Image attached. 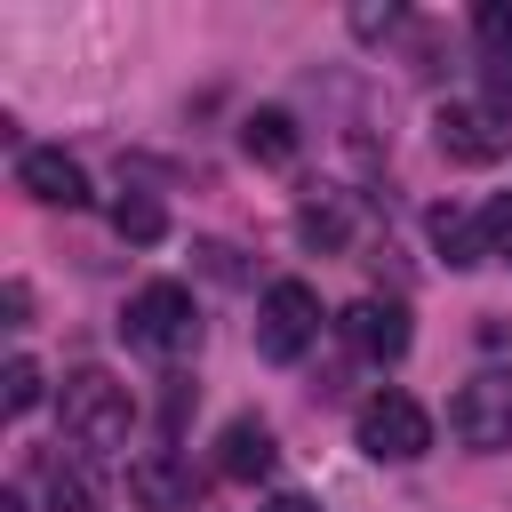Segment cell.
<instances>
[{"mask_svg": "<svg viewBox=\"0 0 512 512\" xmlns=\"http://www.w3.org/2000/svg\"><path fill=\"white\" fill-rule=\"evenodd\" d=\"M56 416H64V440L80 456H112L136 432V400H128V384L112 368H72L64 392H56Z\"/></svg>", "mask_w": 512, "mask_h": 512, "instance_id": "obj_1", "label": "cell"}, {"mask_svg": "<svg viewBox=\"0 0 512 512\" xmlns=\"http://www.w3.org/2000/svg\"><path fill=\"white\" fill-rule=\"evenodd\" d=\"M16 192L72 216V208H88V168L72 152H56V144H32V152H16Z\"/></svg>", "mask_w": 512, "mask_h": 512, "instance_id": "obj_7", "label": "cell"}, {"mask_svg": "<svg viewBox=\"0 0 512 512\" xmlns=\"http://www.w3.org/2000/svg\"><path fill=\"white\" fill-rule=\"evenodd\" d=\"M48 512H96L88 464H48Z\"/></svg>", "mask_w": 512, "mask_h": 512, "instance_id": "obj_16", "label": "cell"}, {"mask_svg": "<svg viewBox=\"0 0 512 512\" xmlns=\"http://www.w3.org/2000/svg\"><path fill=\"white\" fill-rule=\"evenodd\" d=\"M120 336H128L136 352H152V360H184V352L200 344V304H192V288H184V280H144V288L128 296V312H120Z\"/></svg>", "mask_w": 512, "mask_h": 512, "instance_id": "obj_2", "label": "cell"}, {"mask_svg": "<svg viewBox=\"0 0 512 512\" xmlns=\"http://www.w3.org/2000/svg\"><path fill=\"white\" fill-rule=\"evenodd\" d=\"M272 464H280V448H272V424H264V416H232V424L216 432V480H240V488H248V480H264Z\"/></svg>", "mask_w": 512, "mask_h": 512, "instance_id": "obj_10", "label": "cell"}, {"mask_svg": "<svg viewBox=\"0 0 512 512\" xmlns=\"http://www.w3.org/2000/svg\"><path fill=\"white\" fill-rule=\"evenodd\" d=\"M480 240H488V264H512V192L480 208Z\"/></svg>", "mask_w": 512, "mask_h": 512, "instance_id": "obj_17", "label": "cell"}, {"mask_svg": "<svg viewBox=\"0 0 512 512\" xmlns=\"http://www.w3.org/2000/svg\"><path fill=\"white\" fill-rule=\"evenodd\" d=\"M0 312H8V328H24V320H32V288L8 280V288H0Z\"/></svg>", "mask_w": 512, "mask_h": 512, "instance_id": "obj_21", "label": "cell"}, {"mask_svg": "<svg viewBox=\"0 0 512 512\" xmlns=\"http://www.w3.org/2000/svg\"><path fill=\"white\" fill-rule=\"evenodd\" d=\"M296 232H304V248H344V240H352V208H344L336 192H320V200L296 208Z\"/></svg>", "mask_w": 512, "mask_h": 512, "instance_id": "obj_13", "label": "cell"}, {"mask_svg": "<svg viewBox=\"0 0 512 512\" xmlns=\"http://www.w3.org/2000/svg\"><path fill=\"white\" fill-rule=\"evenodd\" d=\"M192 496H200V480H192L184 456L152 448V456L128 464V504H136V512H192Z\"/></svg>", "mask_w": 512, "mask_h": 512, "instance_id": "obj_9", "label": "cell"}, {"mask_svg": "<svg viewBox=\"0 0 512 512\" xmlns=\"http://www.w3.org/2000/svg\"><path fill=\"white\" fill-rule=\"evenodd\" d=\"M352 440H360L376 464H416V456L432 448V408H424L416 392L384 384V392H368V400L352 408Z\"/></svg>", "mask_w": 512, "mask_h": 512, "instance_id": "obj_3", "label": "cell"}, {"mask_svg": "<svg viewBox=\"0 0 512 512\" xmlns=\"http://www.w3.org/2000/svg\"><path fill=\"white\" fill-rule=\"evenodd\" d=\"M256 512H320V504H312V496H264Z\"/></svg>", "mask_w": 512, "mask_h": 512, "instance_id": "obj_22", "label": "cell"}, {"mask_svg": "<svg viewBox=\"0 0 512 512\" xmlns=\"http://www.w3.org/2000/svg\"><path fill=\"white\" fill-rule=\"evenodd\" d=\"M392 24H400L392 0H384V8H352V32H360V40H376V32H392Z\"/></svg>", "mask_w": 512, "mask_h": 512, "instance_id": "obj_20", "label": "cell"}, {"mask_svg": "<svg viewBox=\"0 0 512 512\" xmlns=\"http://www.w3.org/2000/svg\"><path fill=\"white\" fill-rule=\"evenodd\" d=\"M480 88H488L496 112H512V48L504 56H480Z\"/></svg>", "mask_w": 512, "mask_h": 512, "instance_id": "obj_19", "label": "cell"}, {"mask_svg": "<svg viewBox=\"0 0 512 512\" xmlns=\"http://www.w3.org/2000/svg\"><path fill=\"white\" fill-rule=\"evenodd\" d=\"M448 432H456L472 456L512 448V368H480L472 384H456V400H448Z\"/></svg>", "mask_w": 512, "mask_h": 512, "instance_id": "obj_5", "label": "cell"}, {"mask_svg": "<svg viewBox=\"0 0 512 512\" xmlns=\"http://www.w3.org/2000/svg\"><path fill=\"white\" fill-rule=\"evenodd\" d=\"M432 136H440L448 160H464V168H496V160L512 152V112H496L488 96H480V104L456 96V104L432 112Z\"/></svg>", "mask_w": 512, "mask_h": 512, "instance_id": "obj_6", "label": "cell"}, {"mask_svg": "<svg viewBox=\"0 0 512 512\" xmlns=\"http://www.w3.org/2000/svg\"><path fill=\"white\" fill-rule=\"evenodd\" d=\"M112 232L136 240V248H152V240L168 232V208H160L152 192H120V200H112Z\"/></svg>", "mask_w": 512, "mask_h": 512, "instance_id": "obj_14", "label": "cell"}, {"mask_svg": "<svg viewBox=\"0 0 512 512\" xmlns=\"http://www.w3.org/2000/svg\"><path fill=\"white\" fill-rule=\"evenodd\" d=\"M40 400H48V376H40L32 352H16V360L0 368V408H8V416H32Z\"/></svg>", "mask_w": 512, "mask_h": 512, "instance_id": "obj_15", "label": "cell"}, {"mask_svg": "<svg viewBox=\"0 0 512 512\" xmlns=\"http://www.w3.org/2000/svg\"><path fill=\"white\" fill-rule=\"evenodd\" d=\"M240 152H248L256 168H288V160L304 152V136H296V112H280V104H256V112L240 120Z\"/></svg>", "mask_w": 512, "mask_h": 512, "instance_id": "obj_11", "label": "cell"}, {"mask_svg": "<svg viewBox=\"0 0 512 512\" xmlns=\"http://www.w3.org/2000/svg\"><path fill=\"white\" fill-rule=\"evenodd\" d=\"M312 336H320V288L312 280H272L256 296V352L272 368H288V360L312 352Z\"/></svg>", "mask_w": 512, "mask_h": 512, "instance_id": "obj_4", "label": "cell"}, {"mask_svg": "<svg viewBox=\"0 0 512 512\" xmlns=\"http://www.w3.org/2000/svg\"><path fill=\"white\" fill-rule=\"evenodd\" d=\"M432 248H440L456 272L488 264V240H480V208H456V200H440V208H432Z\"/></svg>", "mask_w": 512, "mask_h": 512, "instance_id": "obj_12", "label": "cell"}, {"mask_svg": "<svg viewBox=\"0 0 512 512\" xmlns=\"http://www.w3.org/2000/svg\"><path fill=\"white\" fill-rule=\"evenodd\" d=\"M0 512H24V496H16V488H0Z\"/></svg>", "mask_w": 512, "mask_h": 512, "instance_id": "obj_23", "label": "cell"}, {"mask_svg": "<svg viewBox=\"0 0 512 512\" xmlns=\"http://www.w3.org/2000/svg\"><path fill=\"white\" fill-rule=\"evenodd\" d=\"M472 32H480L488 56H504V48H512V0H480V8H472Z\"/></svg>", "mask_w": 512, "mask_h": 512, "instance_id": "obj_18", "label": "cell"}, {"mask_svg": "<svg viewBox=\"0 0 512 512\" xmlns=\"http://www.w3.org/2000/svg\"><path fill=\"white\" fill-rule=\"evenodd\" d=\"M336 328L360 360H400L408 352V304H392V296H352L336 312Z\"/></svg>", "mask_w": 512, "mask_h": 512, "instance_id": "obj_8", "label": "cell"}]
</instances>
